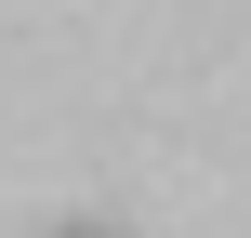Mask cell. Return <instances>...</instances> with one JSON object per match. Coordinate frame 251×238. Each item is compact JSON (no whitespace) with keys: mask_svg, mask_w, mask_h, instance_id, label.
<instances>
[{"mask_svg":"<svg viewBox=\"0 0 251 238\" xmlns=\"http://www.w3.org/2000/svg\"><path fill=\"white\" fill-rule=\"evenodd\" d=\"M66 238H93V225H66Z\"/></svg>","mask_w":251,"mask_h":238,"instance_id":"obj_1","label":"cell"}]
</instances>
